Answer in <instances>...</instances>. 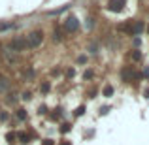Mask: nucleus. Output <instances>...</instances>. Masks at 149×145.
I'll return each instance as SVG.
<instances>
[{
	"label": "nucleus",
	"instance_id": "19",
	"mask_svg": "<svg viewBox=\"0 0 149 145\" xmlns=\"http://www.w3.org/2000/svg\"><path fill=\"white\" fill-rule=\"evenodd\" d=\"M58 145H72V142H68V139H62V142L58 143Z\"/></svg>",
	"mask_w": 149,
	"mask_h": 145
},
{
	"label": "nucleus",
	"instance_id": "1",
	"mask_svg": "<svg viewBox=\"0 0 149 145\" xmlns=\"http://www.w3.org/2000/svg\"><path fill=\"white\" fill-rule=\"evenodd\" d=\"M42 42H44V34L40 30H32L26 36V45L29 47H38V45H42Z\"/></svg>",
	"mask_w": 149,
	"mask_h": 145
},
{
	"label": "nucleus",
	"instance_id": "3",
	"mask_svg": "<svg viewBox=\"0 0 149 145\" xmlns=\"http://www.w3.org/2000/svg\"><path fill=\"white\" fill-rule=\"evenodd\" d=\"M108 10L109 11H123L125 10V0H109Z\"/></svg>",
	"mask_w": 149,
	"mask_h": 145
},
{
	"label": "nucleus",
	"instance_id": "12",
	"mask_svg": "<svg viewBox=\"0 0 149 145\" xmlns=\"http://www.w3.org/2000/svg\"><path fill=\"white\" fill-rule=\"evenodd\" d=\"M53 40H55V42H61V40H62V36H61V32H58V30H55V34H53Z\"/></svg>",
	"mask_w": 149,
	"mask_h": 145
},
{
	"label": "nucleus",
	"instance_id": "8",
	"mask_svg": "<svg viewBox=\"0 0 149 145\" xmlns=\"http://www.w3.org/2000/svg\"><path fill=\"white\" fill-rule=\"evenodd\" d=\"M17 119L19 121H25L26 119V111H25V109H17Z\"/></svg>",
	"mask_w": 149,
	"mask_h": 145
},
{
	"label": "nucleus",
	"instance_id": "11",
	"mask_svg": "<svg viewBox=\"0 0 149 145\" xmlns=\"http://www.w3.org/2000/svg\"><path fill=\"white\" fill-rule=\"evenodd\" d=\"M6 87H8V81L4 79V77H0V91H4Z\"/></svg>",
	"mask_w": 149,
	"mask_h": 145
},
{
	"label": "nucleus",
	"instance_id": "10",
	"mask_svg": "<svg viewBox=\"0 0 149 145\" xmlns=\"http://www.w3.org/2000/svg\"><path fill=\"white\" fill-rule=\"evenodd\" d=\"M111 94H113V87H111V85H108V87L104 89V96H111Z\"/></svg>",
	"mask_w": 149,
	"mask_h": 145
},
{
	"label": "nucleus",
	"instance_id": "15",
	"mask_svg": "<svg viewBox=\"0 0 149 145\" xmlns=\"http://www.w3.org/2000/svg\"><path fill=\"white\" fill-rule=\"evenodd\" d=\"M68 130H70V124H66V123H64V124L61 126V132H62V134H66Z\"/></svg>",
	"mask_w": 149,
	"mask_h": 145
},
{
	"label": "nucleus",
	"instance_id": "21",
	"mask_svg": "<svg viewBox=\"0 0 149 145\" xmlns=\"http://www.w3.org/2000/svg\"><path fill=\"white\" fill-rule=\"evenodd\" d=\"M147 32H149V26H147Z\"/></svg>",
	"mask_w": 149,
	"mask_h": 145
},
{
	"label": "nucleus",
	"instance_id": "9",
	"mask_svg": "<svg viewBox=\"0 0 149 145\" xmlns=\"http://www.w3.org/2000/svg\"><path fill=\"white\" fill-rule=\"evenodd\" d=\"M49 89H51V85L47 83V81H45V83H42V85H40V91H42V92H47Z\"/></svg>",
	"mask_w": 149,
	"mask_h": 145
},
{
	"label": "nucleus",
	"instance_id": "7",
	"mask_svg": "<svg viewBox=\"0 0 149 145\" xmlns=\"http://www.w3.org/2000/svg\"><path fill=\"white\" fill-rule=\"evenodd\" d=\"M13 23H0V32H2V30H10V28H13Z\"/></svg>",
	"mask_w": 149,
	"mask_h": 145
},
{
	"label": "nucleus",
	"instance_id": "13",
	"mask_svg": "<svg viewBox=\"0 0 149 145\" xmlns=\"http://www.w3.org/2000/svg\"><path fill=\"white\" fill-rule=\"evenodd\" d=\"M19 139H21V143H29V136L26 134H19Z\"/></svg>",
	"mask_w": 149,
	"mask_h": 145
},
{
	"label": "nucleus",
	"instance_id": "5",
	"mask_svg": "<svg viewBox=\"0 0 149 145\" xmlns=\"http://www.w3.org/2000/svg\"><path fill=\"white\" fill-rule=\"evenodd\" d=\"M121 76H123L125 81H128V79H132V77H138V74H136L132 68H125L123 72H121Z\"/></svg>",
	"mask_w": 149,
	"mask_h": 145
},
{
	"label": "nucleus",
	"instance_id": "20",
	"mask_svg": "<svg viewBox=\"0 0 149 145\" xmlns=\"http://www.w3.org/2000/svg\"><path fill=\"white\" fill-rule=\"evenodd\" d=\"M44 145H55L53 139H44Z\"/></svg>",
	"mask_w": 149,
	"mask_h": 145
},
{
	"label": "nucleus",
	"instance_id": "14",
	"mask_svg": "<svg viewBox=\"0 0 149 145\" xmlns=\"http://www.w3.org/2000/svg\"><path fill=\"white\" fill-rule=\"evenodd\" d=\"M6 139H8V143H13L15 142V134H11V132H10V134L6 136Z\"/></svg>",
	"mask_w": 149,
	"mask_h": 145
},
{
	"label": "nucleus",
	"instance_id": "2",
	"mask_svg": "<svg viewBox=\"0 0 149 145\" xmlns=\"http://www.w3.org/2000/svg\"><path fill=\"white\" fill-rule=\"evenodd\" d=\"M25 47H26V40H25V38H15V40L10 44L11 51H23Z\"/></svg>",
	"mask_w": 149,
	"mask_h": 145
},
{
	"label": "nucleus",
	"instance_id": "18",
	"mask_svg": "<svg viewBox=\"0 0 149 145\" xmlns=\"http://www.w3.org/2000/svg\"><path fill=\"white\" fill-rule=\"evenodd\" d=\"M23 98H25V100H30V98H32V94H30V92H25V94H23Z\"/></svg>",
	"mask_w": 149,
	"mask_h": 145
},
{
	"label": "nucleus",
	"instance_id": "4",
	"mask_svg": "<svg viewBox=\"0 0 149 145\" xmlns=\"http://www.w3.org/2000/svg\"><path fill=\"white\" fill-rule=\"evenodd\" d=\"M64 25H66V30H68V32H76L77 26H79V23H77V19H76V17H68Z\"/></svg>",
	"mask_w": 149,
	"mask_h": 145
},
{
	"label": "nucleus",
	"instance_id": "6",
	"mask_svg": "<svg viewBox=\"0 0 149 145\" xmlns=\"http://www.w3.org/2000/svg\"><path fill=\"white\" fill-rule=\"evenodd\" d=\"M143 30V23L142 21H136L134 25L130 23V34H140Z\"/></svg>",
	"mask_w": 149,
	"mask_h": 145
},
{
	"label": "nucleus",
	"instance_id": "16",
	"mask_svg": "<svg viewBox=\"0 0 149 145\" xmlns=\"http://www.w3.org/2000/svg\"><path fill=\"white\" fill-rule=\"evenodd\" d=\"M83 111H85V108H83V105H79V108L76 109V115H77V117H79V115H83Z\"/></svg>",
	"mask_w": 149,
	"mask_h": 145
},
{
	"label": "nucleus",
	"instance_id": "17",
	"mask_svg": "<svg viewBox=\"0 0 149 145\" xmlns=\"http://www.w3.org/2000/svg\"><path fill=\"white\" fill-rule=\"evenodd\" d=\"M132 57H134V60H140V58H142V55H140L138 51H134V55H132Z\"/></svg>",
	"mask_w": 149,
	"mask_h": 145
}]
</instances>
